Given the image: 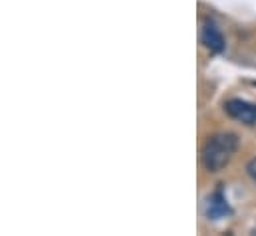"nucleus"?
<instances>
[{"label":"nucleus","instance_id":"f257e3e1","mask_svg":"<svg viewBox=\"0 0 256 236\" xmlns=\"http://www.w3.org/2000/svg\"><path fill=\"white\" fill-rule=\"evenodd\" d=\"M238 135L230 133V131H222L216 133L212 137L206 139L204 147H202V165L208 173H220L234 157V153L238 151Z\"/></svg>","mask_w":256,"mask_h":236},{"label":"nucleus","instance_id":"7ed1b4c3","mask_svg":"<svg viewBox=\"0 0 256 236\" xmlns=\"http://www.w3.org/2000/svg\"><path fill=\"white\" fill-rule=\"evenodd\" d=\"M200 42H202L204 48H208L212 54H222L224 48H226V40H224L220 28H218L212 20H206V22H204L202 32H200Z\"/></svg>","mask_w":256,"mask_h":236},{"label":"nucleus","instance_id":"f03ea898","mask_svg":"<svg viewBox=\"0 0 256 236\" xmlns=\"http://www.w3.org/2000/svg\"><path fill=\"white\" fill-rule=\"evenodd\" d=\"M224 112L228 118H232L234 121H240L244 125H256V104L244 102V100H228L224 104Z\"/></svg>","mask_w":256,"mask_h":236},{"label":"nucleus","instance_id":"39448f33","mask_svg":"<svg viewBox=\"0 0 256 236\" xmlns=\"http://www.w3.org/2000/svg\"><path fill=\"white\" fill-rule=\"evenodd\" d=\"M246 173H248V177L256 182V157L248 163V165H246Z\"/></svg>","mask_w":256,"mask_h":236},{"label":"nucleus","instance_id":"20e7f679","mask_svg":"<svg viewBox=\"0 0 256 236\" xmlns=\"http://www.w3.org/2000/svg\"><path fill=\"white\" fill-rule=\"evenodd\" d=\"M232 214V208L226 200V196L222 194V190H216L208 196V202H206V216L210 220H220L224 216H230Z\"/></svg>","mask_w":256,"mask_h":236}]
</instances>
